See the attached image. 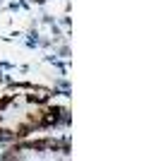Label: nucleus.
Here are the masks:
<instances>
[{
	"mask_svg": "<svg viewBox=\"0 0 144 161\" xmlns=\"http://www.w3.org/2000/svg\"><path fill=\"white\" fill-rule=\"evenodd\" d=\"M67 108L55 103V92L39 84H12L0 94V142L24 140L34 132L60 128Z\"/></svg>",
	"mask_w": 144,
	"mask_h": 161,
	"instance_id": "obj_1",
	"label": "nucleus"
},
{
	"mask_svg": "<svg viewBox=\"0 0 144 161\" xmlns=\"http://www.w3.org/2000/svg\"><path fill=\"white\" fill-rule=\"evenodd\" d=\"M72 156V142L67 137H24L7 142L3 161H60Z\"/></svg>",
	"mask_w": 144,
	"mask_h": 161,
	"instance_id": "obj_2",
	"label": "nucleus"
},
{
	"mask_svg": "<svg viewBox=\"0 0 144 161\" xmlns=\"http://www.w3.org/2000/svg\"><path fill=\"white\" fill-rule=\"evenodd\" d=\"M0 84H3V67H0Z\"/></svg>",
	"mask_w": 144,
	"mask_h": 161,
	"instance_id": "obj_3",
	"label": "nucleus"
}]
</instances>
